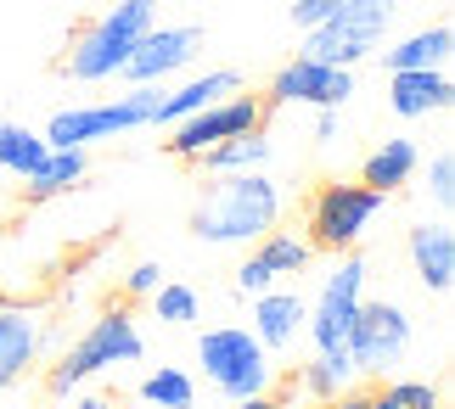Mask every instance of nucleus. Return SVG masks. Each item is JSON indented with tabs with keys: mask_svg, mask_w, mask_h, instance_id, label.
I'll return each instance as SVG.
<instances>
[{
	"mask_svg": "<svg viewBox=\"0 0 455 409\" xmlns=\"http://www.w3.org/2000/svg\"><path fill=\"white\" fill-rule=\"evenodd\" d=\"M152 17H157V0H118L108 17H96V23L74 40V51H68V62H62V74L79 79V84L113 79L118 67L130 62V51L141 45V34L152 28Z\"/></svg>",
	"mask_w": 455,
	"mask_h": 409,
	"instance_id": "obj_2",
	"label": "nucleus"
},
{
	"mask_svg": "<svg viewBox=\"0 0 455 409\" xmlns=\"http://www.w3.org/2000/svg\"><path fill=\"white\" fill-rule=\"evenodd\" d=\"M236 409H282V404H270V398H265V393H259V398H242V404H236Z\"/></svg>",
	"mask_w": 455,
	"mask_h": 409,
	"instance_id": "obj_34",
	"label": "nucleus"
},
{
	"mask_svg": "<svg viewBox=\"0 0 455 409\" xmlns=\"http://www.w3.org/2000/svg\"><path fill=\"white\" fill-rule=\"evenodd\" d=\"M338 6H343V0H299V6H292V23H299V28L309 34L315 23H326V17L338 12Z\"/></svg>",
	"mask_w": 455,
	"mask_h": 409,
	"instance_id": "obj_29",
	"label": "nucleus"
},
{
	"mask_svg": "<svg viewBox=\"0 0 455 409\" xmlns=\"http://www.w3.org/2000/svg\"><path fill=\"white\" fill-rule=\"evenodd\" d=\"M360 303H365V258L348 253L338 270L326 275L315 309L304 314V331H309V342H315V359H343V353H348V326H355Z\"/></svg>",
	"mask_w": 455,
	"mask_h": 409,
	"instance_id": "obj_8",
	"label": "nucleus"
},
{
	"mask_svg": "<svg viewBox=\"0 0 455 409\" xmlns=\"http://www.w3.org/2000/svg\"><path fill=\"white\" fill-rule=\"evenodd\" d=\"M157 106H164V90H157V84H135L130 96L101 101V106H68V113L51 118L45 146L51 152H84L91 140H113V135H130V130H152V123H157Z\"/></svg>",
	"mask_w": 455,
	"mask_h": 409,
	"instance_id": "obj_3",
	"label": "nucleus"
},
{
	"mask_svg": "<svg viewBox=\"0 0 455 409\" xmlns=\"http://www.w3.org/2000/svg\"><path fill=\"white\" fill-rule=\"evenodd\" d=\"M371 409H439V387H427V381H382V393H371Z\"/></svg>",
	"mask_w": 455,
	"mask_h": 409,
	"instance_id": "obj_26",
	"label": "nucleus"
},
{
	"mask_svg": "<svg viewBox=\"0 0 455 409\" xmlns=\"http://www.w3.org/2000/svg\"><path fill=\"white\" fill-rule=\"evenodd\" d=\"M84 180V152H45V163L23 180V197L28 202H51L62 191H74Z\"/></svg>",
	"mask_w": 455,
	"mask_h": 409,
	"instance_id": "obj_22",
	"label": "nucleus"
},
{
	"mask_svg": "<svg viewBox=\"0 0 455 409\" xmlns=\"http://www.w3.org/2000/svg\"><path fill=\"white\" fill-rule=\"evenodd\" d=\"M304 303H299V292H282V287H270V292H259L253 297V336H259V348H292L304 336Z\"/></svg>",
	"mask_w": 455,
	"mask_h": 409,
	"instance_id": "obj_15",
	"label": "nucleus"
},
{
	"mask_svg": "<svg viewBox=\"0 0 455 409\" xmlns=\"http://www.w3.org/2000/svg\"><path fill=\"white\" fill-rule=\"evenodd\" d=\"M416 163H422V152H416V140H405V135H394V140H382V146L365 157V169H360V185H371V191H399L416 174Z\"/></svg>",
	"mask_w": 455,
	"mask_h": 409,
	"instance_id": "obj_19",
	"label": "nucleus"
},
{
	"mask_svg": "<svg viewBox=\"0 0 455 409\" xmlns=\"http://www.w3.org/2000/svg\"><path fill=\"white\" fill-rule=\"evenodd\" d=\"M141 398L152 409H191V404H197V381H191L186 370L164 365V370H152V376L141 381Z\"/></svg>",
	"mask_w": 455,
	"mask_h": 409,
	"instance_id": "obj_24",
	"label": "nucleus"
},
{
	"mask_svg": "<svg viewBox=\"0 0 455 409\" xmlns=\"http://www.w3.org/2000/svg\"><path fill=\"white\" fill-rule=\"evenodd\" d=\"M348 96H355V74L348 67H326V62H287L282 74L270 79V101L275 106H292V101H304V106H343Z\"/></svg>",
	"mask_w": 455,
	"mask_h": 409,
	"instance_id": "obj_11",
	"label": "nucleus"
},
{
	"mask_svg": "<svg viewBox=\"0 0 455 409\" xmlns=\"http://www.w3.org/2000/svg\"><path fill=\"white\" fill-rule=\"evenodd\" d=\"M282 219V191L265 180V169L253 174H220L203 191L197 213H191V236L208 247H236V241H259L265 230Z\"/></svg>",
	"mask_w": 455,
	"mask_h": 409,
	"instance_id": "obj_1",
	"label": "nucleus"
},
{
	"mask_svg": "<svg viewBox=\"0 0 455 409\" xmlns=\"http://www.w3.org/2000/svg\"><path fill=\"white\" fill-rule=\"evenodd\" d=\"M197 163L214 174H253V169H265L270 163V140L259 135V130H248V135H231V140H220V146H208Z\"/></svg>",
	"mask_w": 455,
	"mask_h": 409,
	"instance_id": "obj_21",
	"label": "nucleus"
},
{
	"mask_svg": "<svg viewBox=\"0 0 455 409\" xmlns=\"http://www.w3.org/2000/svg\"><path fill=\"white\" fill-rule=\"evenodd\" d=\"M157 275H164V270H157V263H135V270L124 275V292H130V297H152L157 287H164V280H157Z\"/></svg>",
	"mask_w": 455,
	"mask_h": 409,
	"instance_id": "obj_30",
	"label": "nucleus"
},
{
	"mask_svg": "<svg viewBox=\"0 0 455 409\" xmlns=\"http://www.w3.org/2000/svg\"><path fill=\"white\" fill-rule=\"evenodd\" d=\"M394 17H399V0H343L326 23L309 28L304 57L326 62V67H355L360 57H371L382 45V34L394 28Z\"/></svg>",
	"mask_w": 455,
	"mask_h": 409,
	"instance_id": "obj_4",
	"label": "nucleus"
},
{
	"mask_svg": "<svg viewBox=\"0 0 455 409\" xmlns=\"http://www.w3.org/2000/svg\"><path fill=\"white\" fill-rule=\"evenodd\" d=\"M45 135H34V130H23V123H0V169L6 174H17V180H28L34 169L45 163Z\"/></svg>",
	"mask_w": 455,
	"mask_h": 409,
	"instance_id": "obj_23",
	"label": "nucleus"
},
{
	"mask_svg": "<svg viewBox=\"0 0 455 409\" xmlns=\"http://www.w3.org/2000/svg\"><path fill=\"white\" fill-rule=\"evenodd\" d=\"M259 118H265V106H259L253 96H225V101H214V106H203V113L180 118L164 146H169V157H180V163H197L208 146H220V140H231V135L259 130Z\"/></svg>",
	"mask_w": 455,
	"mask_h": 409,
	"instance_id": "obj_9",
	"label": "nucleus"
},
{
	"mask_svg": "<svg viewBox=\"0 0 455 409\" xmlns=\"http://www.w3.org/2000/svg\"><path fill=\"white\" fill-rule=\"evenodd\" d=\"M225 96H236V74H203L180 84V90H164V106H157V123H180L191 113H203V106H214Z\"/></svg>",
	"mask_w": 455,
	"mask_h": 409,
	"instance_id": "obj_20",
	"label": "nucleus"
},
{
	"mask_svg": "<svg viewBox=\"0 0 455 409\" xmlns=\"http://www.w3.org/2000/svg\"><path fill=\"white\" fill-rule=\"evenodd\" d=\"M40 353V319L28 309H0V387H12L23 376V365H34Z\"/></svg>",
	"mask_w": 455,
	"mask_h": 409,
	"instance_id": "obj_17",
	"label": "nucleus"
},
{
	"mask_svg": "<svg viewBox=\"0 0 455 409\" xmlns=\"http://www.w3.org/2000/svg\"><path fill=\"white\" fill-rule=\"evenodd\" d=\"M197 45H203L197 28H157V23H152L118 74H124L130 84H164L169 74H180V67L197 57Z\"/></svg>",
	"mask_w": 455,
	"mask_h": 409,
	"instance_id": "obj_12",
	"label": "nucleus"
},
{
	"mask_svg": "<svg viewBox=\"0 0 455 409\" xmlns=\"http://www.w3.org/2000/svg\"><path fill=\"white\" fill-rule=\"evenodd\" d=\"M455 84L444 67H416V74H388V106L399 118H427V113H450Z\"/></svg>",
	"mask_w": 455,
	"mask_h": 409,
	"instance_id": "obj_14",
	"label": "nucleus"
},
{
	"mask_svg": "<svg viewBox=\"0 0 455 409\" xmlns=\"http://www.w3.org/2000/svg\"><path fill=\"white\" fill-rule=\"evenodd\" d=\"M427 191H433V202H439L444 213L455 208V157H450V152L433 157V169H427Z\"/></svg>",
	"mask_w": 455,
	"mask_h": 409,
	"instance_id": "obj_28",
	"label": "nucleus"
},
{
	"mask_svg": "<svg viewBox=\"0 0 455 409\" xmlns=\"http://www.w3.org/2000/svg\"><path fill=\"white\" fill-rule=\"evenodd\" d=\"M411 348V319L399 303H360L355 326H348V359L355 370H388L405 359Z\"/></svg>",
	"mask_w": 455,
	"mask_h": 409,
	"instance_id": "obj_10",
	"label": "nucleus"
},
{
	"mask_svg": "<svg viewBox=\"0 0 455 409\" xmlns=\"http://www.w3.org/2000/svg\"><path fill=\"white\" fill-rule=\"evenodd\" d=\"M321 409H371V393H338V398H326Z\"/></svg>",
	"mask_w": 455,
	"mask_h": 409,
	"instance_id": "obj_32",
	"label": "nucleus"
},
{
	"mask_svg": "<svg viewBox=\"0 0 455 409\" xmlns=\"http://www.w3.org/2000/svg\"><path fill=\"white\" fill-rule=\"evenodd\" d=\"M197 365H203L208 387H214V393H225L231 404L270 393V381H275L270 353L259 348V336H253V331H242V326H220V331H208L203 342H197Z\"/></svg>",
	"mask_w": 455,
	"mask_h": 409,
	"instance_id": "obj_6",
	"label": "nucleus"
},
{
	"mask_svg": "<svg viewBox=\"0 0 455 409\" xmlns=\"http://www.w3.org/2000/svg\"><path fill=\"white\" fill-rule=\"evenodd\" d=\"M315 247L304 236H292V230H265L259 236V253L236 270V292L242 297H259V292H270V287H282L287 275H299L304 263H309Z\"/></svg>",
	"mask_w": 455,
	"mask_h": 409,
	"instance_id": "obj_13",
	"label": "nucleus"
},
{
	"mask_svg": "<svg viewBox=\"0 0 455 409\" xmlns=\"http://www.w3.org/2000/svg\"><path fill=\"white\" fill-rule=\"evenodd\" d=\"M388 208V197L371 185H343L331 180L309 197V247H326V253H355L365 241V230L377 224V213Z\"/></svg>",
	"mask_w": 455,
	"mask_h": 409,
	"instance_id": "obj_7",
	"label": "nucleus"
},
{
	"mask_svg": "<svg viewBox=\"0 0 455 409\" xmlns=\"http://www.w3.org/2000/svg\"><path fill=\"white\" fill-rule=\"evenodd\" d=\"M152 303H157V319H169V326H191L197 319V292L191 287H157Z\"/></svg>",
	"mask_w": 455,
	"mask_h": 409,
	"instance_id": "obj_27",
	"label": "nucleus"
},
{
	"mask_svg": "<svg viewBox=\"0 0 455 409\" xmlns=\"http://www.w3.org/2000/svg\"><path fill=\"white\" fill-rule=\"evenodd\" d=\"M360 376V370H355V359H348V353H343V359H315L309 370H304V393L309 398H338V393H348V381H355Z\"/></svg>",
	"mask_w": 455,
	"mask_h": 409,
	"instance_id": "obj_25",
	"label": "nucleus"
},
{
	"mask_svg": "<svg viewBox=\"0 0 455 409\" xmlns=\"http://www.w3.org/2000/svg\"><path fill=\"white\" fill-rule=\"evenodd\" d=\"M450 51H455L450 23H433L405 34L394 51H382V62H388V74H416V67H450Z\"/></svg>",
	"mask_w": 455,
	"mask_h": 409,
	"instance_id": "obj_18",
	"label": "nucleus"
},
{
	"mask_svg": "<svg viewBox=\"0 0 455 409\" xmlns=\"http://www.w3.org/2000/svg\"><path fill=\"white\" fill-rule=\"evenodd\" d=\"M411 263L422 275L427 292H450L455 287V230L439 219V224H416L411 230Z\"/></svg>",
	"mask_w": 455,
	"mask_h": 409,
	"instance_id": "obj_16",
	"label": "nucleus"
},
{
	"mask_svg": "<svg viewBox=\"0 0 455 409\" xmlns=\"http://www.w3.org/2000/svg\"><path fill=\"white\" fill-rule=\"evenodd\" d=\"M68 409H118V398H101V393H84V398H68Z\"/></svg>",
	"mask_w": 455,
	"mask_h": 409,
	"instance_id": "obj_33",
	"label": "nucleus"
},
{
	"mask_svg": "<svg viewBox=\"0 0 455 409\" xmlns=\"http://www.w3.org/2000/svg\"><path fill=\"white\" fill-rule=\"evenodd\" d=\"M130 359H141V331H135V314L130 309H108L74 348H68L62 365H51L45 387H51V398H74L79 381H91V376H101V370H113V365H130Z\"/></svg>",
	"mask_w": 455,
	"mask_h": 409,
	"instance_id": "obj_5",
	"label": "nucleus"
},
{
	"mask_svg": "<svg viewBox=\"0 0 455 409\" xmlns=\"http://www.w3.org/2000/svg\"><path fill=\"white\" fill-rule=\"evenodd\" d=\"M338 135H343L338 106H321V118H315V140H338Z\"/></svg>",
	"mask_w": 455,
	"mask_h": 409,
	"instance_id": "obj_31",
	"label": "nucleus"
}]
</instances>
